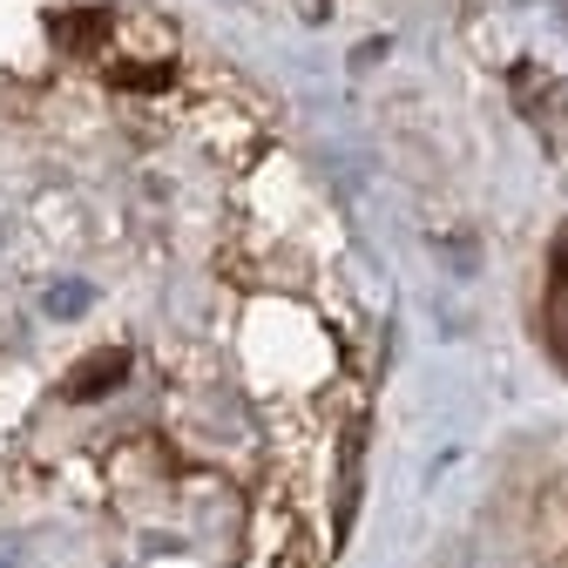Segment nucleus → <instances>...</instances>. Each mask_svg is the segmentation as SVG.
Segmentation results:
<instances>
[{
	"instance_id": "obj_2",
	"label": "nucleus",
	"mask_w": 568,
	"mask_h": 568,
	"mask_svg": "<svg viewBox=\"0 0 568 568\" xmlns=\"http://www.w3.org/2000/svg\"><path fill=\"white\" fill-rule=\"evenodd\" d=\"M82 305H89V284H54V292H48V312L54 318H75Z\"/></svg>"
},
{
	"instance_id": "obj_1",
	"label": "nucleus",
	"mask_w": 568,
	"mask_h": 568,
	"mask_svg": "<svg viewBox=\"0 0 568 568\" xmlns=\"http://www.w3.org/2000/svg\"><path fill=\"white\" fill-rule=\"evenodd\" d=\"M548 338L568 359V237L555 244V271H548Z\"/></svg>"
}]
</instances>
